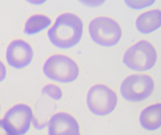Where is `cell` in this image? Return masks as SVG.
<instances>
[{
    "instance_id": "obj_4",
    "label": "cell",
    "mask_w": 161,
    "mask_h": 135,
    "mask_svg": "<svg viewBox=\"0 0 161 135\" xmlns=\"http://www.w3.org/2000/svg\"><path fill=\"white\" fill-rule=\"evenodd\" d=\"M88 32L94 42L105 48L117 45L122 36V29L119 23L112 18L105 16L92 19L88 25Z\"/></svg>"
},
{
    "instance_id": "obj_2",
    "label": "cell",
    "mask_w": 161,
    "mask_h": 135,
    "mask_svg": "<svg viewBox=\"0 0 161 135\" xmlns=\"http://www.w3.org/2000/svg\"><path fill=\"white\" fill-rule=\"evenodd\" d=\"M42 71L50 80L61 83L73 82L80 75L77 63L71 57L62 53L49 56L43 64Z\"/></svg>"
},
{
    "instance_id": "obj_6",
    "label": "cell",
    "mask_w": 161,
    "mask_h": 135,
    "mask_svg": "<svg viewBox=\"0 0 161 135\" xmlns=\"http://www.w3.org/2000/svg\"><path fill=\"white\" fill-rule=\"evenodd\" d=\"M118 102L117 94L105 84L97 83L90 87L86 102L90 112L97 116H107L112 113Z\"/></svg>"
},
{
    "instance_id": "obj_18",
    "label": "cell",
    "mask_w": 161,
    "mask_h": 135,
    "mask_svg": "<svg viewBox=\"0 0 161 135\" xmlns=\"http://www.w3.org/2000/svg\"><path fill=\"white\" fill-rule=\"evenodd\" d=\"M26 2L32 5L39 6L44 5L47 1L46 0H28Z\"/></svg>"
},
{
    "instance_id": "obj_7",
    "label": "cell",
    "mask_w": 161,
    "mask_h": 135,
    "mask_svg": "<svg viewBox=\"0 0 161 135\" xmlns=\"http://www.w3.org/2000/svg\"><path fill=\"white\" fill-rule=\"evenodd\" d=\"M32 46L26 39L16 38L10 41L5 50L7 64L14 69L21 70L29 67L34 57Z\"/></svg>"
},
{
    "instance_id": "obj_17",
    "label": "cell",
    "mask_w": 161,
    "mask_h": 135,
    "mask_svg": "<svg viewBox=\"0 0 161 135\" xmlns=\"http://www.w3.org/2000/svg\"><path fill=\"white\" fill-rule=\"evenodd\" d=\"M81 2L83 4L91 7H98L103 4L105 1H82Z\"/></svg>"
},
{
    "instance_id": "obj_3",
    "label": "cell",
    "mask_w": 161,
    "mask_h": 135,
    "mask_svg": "<svg viewBox=\"0 0 161 135\" xmlns=\"http://www.w3.org/2000/svg\"><path fill=\"white\" fill-rule=\"evenodd\" d=\"M157 56L153 45L148 40L142 39L126 51L122 62L129 69L144 72L153 68L157 62Z\"/></svg>"
},
{
    "instance_id": "obj_5",
    "label": "cell",
    "mask_w": 161,
    "mask_h": 135,
    "mask_svg": "<svg viewBox=\"0 0 161 135\" xmlns=\"http://www.w3.org/2000/svg\"><path fill=\"white\" fill-rule=\"evenodd\" d=\"M155 82L152 77L145 74H135L125 78L120 86L122 97L128 102L138 103L149 98L154 92Z\"/></svg>"
},
{
    "instance_id": "obj_9",
    "label": "cell",
    "mask_w": 161,
    "mask_h": 135,
    "mask_svg": "<svg viewBox=\"0 0 161 135\" xmlns=\"http://www.w3.org/2000/svg\"><path fill=\"white\" fill-rule=\"evenodd\" d=\"M47 127L48 135H81L79 122L72 114L66 112L53 114Z\"/></svg>"
},
{
    "instance_id": "obj_1",
    "label": "cell",
    "mask_w": 161,
    "mask_h": 135,
    "mask_svg": "<svg viewBox=\"0 0 161 135\" xmlns=\"http://www.w3.org/2000/svg\"><path fill=\"white\" fill-rule=\"evenodd\" d=\"M84 24L81 19L71 12H64L58 16L49 28L47 36L55 48L66 50L77 46L81 39Z\"/></svg>"
},
{
    "instance_id": "obj_11",
    "label": "cell",
    "mask_w": 161,
    "mask_h": 135,
    "mask_svg": "<svg viewBox=\"0 0 161 135\" xmlns=\"http://www.w3.org/2000/svg\"><path fill=\"white\" fill-rule=\"evenodd\" d=\"M139 121L142 128L149 131H154L161 126V104L156 103L144 108L140 112Z\"/></svg>"
},
{
    "instance_id": "obj_14",
    "label": "cell",
    "mask_w": 161,
    "mask_h": 135,
    "mask_svg": "<svg viewBox=\"0 0 161 135\" xmlns=\"http://www.w3.org/2000/svg\"><path fill=\"white\" fill-rule=\"evenodd\" d=\"M155 0H126L124 2L126 5L135 10H141L153 5Z\"/></svg>"
},
{
    "instance_id": "obj_15",
    "label": "cell",
    "mask_w": 161,
    "mask_h": 135,
    "mask_svg": "<svg viewBox=\"0 0 161 135\" xmlns=\"http://www.w3.org/2000/svg\"><path fill=\"white\" fill-rule=\"evenodd\" d=\"M0 135H16L3 118H0Z\"/></svg>"
},
{
    "instance_id": "obj_16",
    "label": "cell",
    "mask_w": 161,
    "mask_h": 135,
    "mask_svg": "<svg viewBox=\"0 0 161 135\" xmlns=\"http://www.w3.org/2000/svg\"><path fill=\"white\" fill-rule=\"evenodd\" d=\"M7 76V67L4 62L0 59V83L5 80Z\"/></svg>"
},
{
    "instance_id": "obj_19",
    "label": "cell",
    "mask_w": 161,
    "mask_h": 135,
    "mask_svg": "<svg viewBox=\"0 0 161 135\" xmlns=\"http://www.w3.org/2000/svg\"><path fill=\"white\" fill-rule=\"evenodd\" d=\"M1 110H2L1 105V103H0V113H1Z\"/></svg>"
},
{
    "instance_id": "obj_10",
    "label": "cell",
    "mask_w": 161,
    "mask_h": 135,
    "mask_svg": "<svg viewBox=\"0 0 161 135\" xmlns=\"http://www.w3.org/2000/svg\"><path fill=\"white\" fill-rule=\"evenodd\" d=\"M137 31L143 34H149L160 29L161 11L160 9L148 10L140 14L136 21Z\"/></svg>"
},
{
    "instance_id": "obj_13",
    "label": "cell",
    "mask_w": 161,
    "mask_h": 135,
    "mask_svg": "<svg viewBox=\"0 0 161 135\" xmlns=\"http://www.w3.org/2000/svg\"><path fill=\"white\" fill-rule=\"evenodd\" d=\"M41 92L43 95L55 101L61 100L63 97V90L61 87L53 83H49L44 85Z\"/></svg>"
},
{
    "instance_id": "obj_12",
    "label": "cell",
    "mask_w": 161,
    "mask_h": 135,
    "mask_svg": "<svg viewBox=\"0 0 161 135\" xmlns=\"http://www.w3.org/2000/svg\"><path fill=\"white\" fill-rule=\"evenodd\" d=\"M53 24L51 18L44 13H35L30 16L25 21L23 28L24 34L36 35L49 28Z\"/></svg>"
},
{
    "instance_id": "obj_8",
    "label": "cell",
    "mask_w": 161,
    "mask_h": 135,
    "mask_svg": "<svg viewBox=\"0 0 161 135\" xmlns=\"http://www.w3.org/2000/svg\"><path fill=\"white\" fill-rule=\"evenodd\" d=\"M35 118L32 108L24 102L11 106L3 117L16 135H26L31 129Z\"/></svg>"
}]
</instances>
